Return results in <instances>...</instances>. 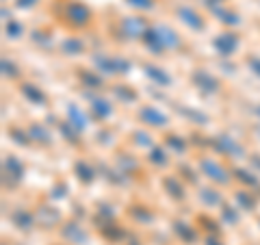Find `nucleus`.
Segmentation results:
<instances>
[{
	"label": "nucleus",
	"instance_id": "10",
	"mask_svg": "<svg viewBox=\"0 0 260 245\" xmlns=\"http://www.w3.org/2000/svg\"><path fill=\"white\" fill-rule=\"evenodd\" d=\"M93 113H98L100 117H107L111 113V104L107 100H93Z\"/></svg>",
	"mask_w": 260,
	"mask_h": 245
},
{
	"label": "nucleus",
	"instance_id": "14",
	"mask_svg": "<svg viewBox=\"0 0 260 245\" xmlns=\"http://www.w3.org/2000/svg\"><path fill=\"white\" fill-rule=\"evenodd\" d=\"M20 33H22V26L18 22H9V24H7V35H9V37H18Z\"/></svg>",
	"mask_w": 260,
	"mask_h": 245
},
{
	"label": "nucleus",
	"instance_id": "13",
	"mask_svg": "<svg viewBox=\"0 0 260 245\" xmlns=\"http://www.w3.org/2000/svg\"><path fill=\"white\" fill-rule=\"evenodd\" d=\"M217 15H221V18H223V22H228V24H237L239 22V18H237V13H230V11H223V9H219V7H217V9H213Z\"/></svg>",
	"mask_w": 260,
	"mask_h": 245
},
{
	"label": "nucleus",
	"instance_id": "15",
	"mask_svg": "<svg viewBox=\"0 0 260 245\" xmlns=\"http://www.w3.org/2000/svg\"><path fill=\"white\" fill-rule=\"evenodd\" d=\"M70 115H72V119L76 121V128H83V126H85V117L80 115V113H76V109H74V107L70 109Z\"/></svg>",
	"mask_w": 260,
	"mask_h": 245
},
{
	"label": "nucleus",
	"instance_id": "8",
	"mask_svg": "<svg viewBox=\"0 0 260 245\" xmlns=\"http://www.w3.org/2000/svg\"><path fill=\"white\" fill-rule=\"evenodd\" d=\"M141 117H143V119H148L150 124H156V126H160V124H165V121H167L156 109H145V111L141 113Z\"/></svg>",
	"mask_w": 260,
	"mask_h": 245
},
{
	"label": "nucleus",
	"instance_id": "3",
	"mask_svg": "<svg viewBox=\"0 0 260 245\" xmlns=\"http://www.w3.org/2000/svg\"><path fill=\"white\" fill-rule=\"evenodd\" d=\"M215 48H217V50L221 52V54L228 56L230 52H234V48H237V37H234V35H228V33H225V35H221V37L215 39Z\"/></svg>",
	"mask_w": 260,
	"mask_h": 245
},
{
	"label": "nucleus",
	"instance_id": "7",
	"mask_svg": "<svg viewBox=\"0 0 260 245\" xmlns=\"http://www.w3.org/2000/svg\"><path fill=\"white\" fill-rule=\"evenodd\" d=\"M124 28L130 33V35H139V33L143 30V22H141V18H126Z\"/></svg>",
	"mask_w": 260,
	"mask_h": 245
},
{
	"label": "nucleus",
	"instance_id": "4",
	"mask_svg": "<svg viewBox=\"0 0 260 245\" xmlns=\"http://www.w3.org/2000/svg\"><path fill=\"white\" fill-rule=\"evenodd\" d=\"M154 30H156V35L160 37L162 48H176V46H178V35H176L172 28H167V26H156Z\"/></svg>",
	"mask_w": 260,
	"mask_h": 245
},
{
	"label": "nucleus",
	"instance_id": "20",
	"mask_svg": "<svg viewBox=\"0 0 260 245\" xmlns=\"http://www.w3.org/2000/svg\"><path fill=\"white\" fill-rule=\"evenodd\" d=\"M32 3H35V0H20V5H22V7H26V5H32Z\"/></svg>",
	"mask_w": 260,
	"mask_h": 245
},
{
	"label": "nucleus",
	"instance_id": "19",
	"mask_svg": "<svg viewBox=\"0 0 260 245\" xmlns=\"http://www.w3.org/2000/svg\"><path fill=\"white\" fill-rule=\"evenodd\" d=\"M154 163H162V154H160V150H154Z\"/></svg>",
	"mask_w": 260,
	"mask_h": 245
},
{
	"label": "nucleus",
	"instance_id": "11",
	"mask_svg": "<svg viewBox=\"0 0 260 245\" xmlns=\"http://www.w3.org/2000/svg\"><path fill=\"white\" fill-rule=\"evenodd\" d=\"M145 72H148V74L154 78V80H158V83H169V78L165 76V74H160V70H156V68H152V65H145Z\"/></svg>",
	"mask_w": 260,
	"mask_h": 245
},
{
	"label": "nucleus",
	"instance_id": "6",
	"mask_svg": "<svg viewBox=\"0 0 260 245\" xmlns=\"http://www.w3.org/2000/svg\"><path fill=\"white\" fill-rule=\"evenodd\" d=\"M178 13H180V18H182L186 24H189V26H193V28H202V18H200V15L195 13L193 9H189V7H182V9L178 11Z\"/></svg>",
	"mask_w": 260,
	"mask_h": 245
},
{
	"label": "nucleus",
	"instance_id": "16",
	"mask_svg": "<svg viewBox=\"0 0 260 245\" xmlns=\"http://www.w3.org/2000/svg\"><path fill=\"white\" fill-rule=\"evenodd\" d=\"M133 7H139V9H150L152 7V0H128Z\"/></svg>",
	"mask_w": 260,
	"mask_h": 245
},
{
	"label": "nucleus",
	"instance_id": "5",
	"mask_svg": "<svg viewBox=\"0 0 260 245\" xmlns=\"http://www.w3.org/2000/svg\"><path fill=\"white\" fill-rule=\"evenodd\" d=\"M202 169L206 171V174L213 178V180H219V182H228V176H225V171L219 167V165H215L213 161H204L202 163Z\"/></svg>",
	"mask_w": 260,
	"mask_h": 245
},
{
	"label": "nucleus",
	"instance_id": "17",
	"mask_svg": "<svg viewBox=\"0 0 260 245\" xmlns=\"http://www.w3.org/2000/svg\"><path fill=\"white\" fill-rule=\"evenodd\" d=\"M65 50L72 52V50H80V44L78 42H70V44H65Z\"/></svg>",
	"mask_w": 260,
	"mask_h": 245
},
{
	"label": "nucleus",
	"instance_id": "18",
	"mask_svg": "<svg viewBox=\"0 0 260 245\" xmlns=\"http://www.w3.org/2000/svg\"><path fill=\"white\" fill-rule=\"evenodd\" d=\"M249 68H254L256 74H260V59H251L249 61Z\"/></svg>",
	"mask_w": 260,
	"mask_h": 245
},
{
	"label": "nucleus",
	"instance_id": "1",
	"mask_svg": "<svg viewBox=\"0 0 260 245\" xmlns=\"http://www.w3.org/2000/svg\"><path fill=\"white\" fill-rule=\"evenodd\" d=\"M95 65L102 72H107V74H113V72H126L130 68L126 61H121V59H109V56H98Z\"/></svg>",
	"mask_w": 260,
	"mask_h": 245
},
{
	"label": "nucleus",
	"instance_id": "12",
	"mask_svg": "<svg viewBox=\"0 0 260 245\" xmlns=\"http://www.w3.org/2000/svg\"><path fill=\"white\" fill-rule=\"evenodd\" d=\"M24 96H28L30 100H37V102H44V100H46V98H44V94H39L37 89H35V87H30V85H26V87H24Z\"/></svg>",
	"mask_w": 260,
	"mask_h": 245
},
{
	"label": "nucleus",
	"instance_id": "2",
	"mask_svg": "<svg viewBox=\"0 0 260 245\" xmlns=\"http://www.w3.org/2000/svg\"><path fill=\"white\" fill-rule=\"evenodd\" d=\"M68 18L74 24H85L89 20V9L85 5H80V3H72L68 7Z\"/></svg>",
	"mask_w": 260,
	"mask_h": 245
},
{
	"label": "nucleus",
	"instance_id": "21",
	"mask_svg": "<svg viewBox=\"0 0 260 245\" xmlns=\"http://www.w3.org/2000/svg\"><path fill=\"white\" fill-rule=\"evenodd\" d=\"M204 3H206V5H210V7H215V3L219 5V0H204Z\"/></svg>",
	"mask_w": 260,
	"mask_h": 245
},
{
	"label": "nucleus",
	"instance_id": "9",
	"mask_svg": "<svg viewBox=\"0 0 260 245\" xmlns=\"http://www.w3.org/2000/svg\"><path fill=\"white\" fill-rule=\"evenodd\" d=\"M195 80H198V83H202V87H204L206 91H215V89H217V83L206 74V72H200V74L195 76Z\"/></svg>",
	"mask_w": 260,
	"mask_h": 245
}]
</instances>
